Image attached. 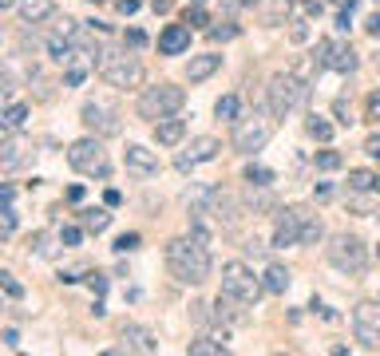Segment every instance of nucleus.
Returning <instances> with one entry per match:
<instances>
[{
  "label": "nucleus",
  "mask_w": 380,
  "mask_h": 356,
  "mask_svg": "<svg viewBox=\"0 0 380 356\" xmlns=\"http://www.w3.org/2000/svg\"><path fill=\"white\" fill-rule=\"evenodd\" d=\"M135 8H139V0H119V12H123V16H131Z\"/></svg>",
  "instance_id": "obj_52"
},
{
  "label": "nucleus",
  "mask_w": 380,
  "mask_h": 356,
  "mask_svg": "<svg viewBox=\"0 0 380 356\" xmlns=\"http://www.w3.org/2000/svg\"><path fill=\"white\" fill-rule=\"evenodd\" d=\"M364 155H372V159H380V135H372V139L364 143Z\"/></svg>",
  "instance_id": "obj_47"
},
{
  "label": "nucleus",
  "mask_w": 380,
  "mask_h": 356,
  "mask_svg": "<svg viewBox=\"0 0 380 356\" xmlns=\"http://www.w3.org/2000/svg\"><path fill=\"white\" fill-rule=\"evenodd\" d=\"M52 12H56L52 0H20V16H24V24H44V20H52Z\"/></svg>",
  "instance_id": "obj_22"
},
{
  "label": "nucleus",
  "mask_w": 380,
  "mask_h": 356,
  "mask_svg": "<svg viewBox=\"0 0 380 356\" xmlns=\"http://www.w3.org/2000/svg\"><path fill=\"white\" fill-rule=\"evenodd\" d=\"M182 103H187V91H182V87L158 83V87H147L139 96L135 111H139V119H147V123H158V119H167V115H178Z\"/></svg>",
  "instance_id": "obj_5"
},
{
  "label": "nucleus",
  "mask_w": 380,
  "mask_h": 356,
  "mask_svg": "<svg viewBox=\"0 0 380 356\" xmlns=\"http://www.w3.org/2000/svg\"><path fill=\"white\" fill-rule=\"evenodd\" d=\"M337 166H341V155H337V151H321V155H317V170H337Z\"/></svg>",
  "instance_id": "obj_35"
},
{
  "label": "nucleus",
  "mask_w": 380,
  "mask_h": 356,
  "mask_svg": "<svg viewBox=\"0 0 380 356\" xmlns=\"http://www.w3.org/2000/svg\"><path fill=\"white\" fill-rule=\"evenodd\" d=\"M377 4H380V0H377Z\"/></svg>",
  "instance_id": "obj_64"
},
{
  "label": "nucleus",
  "mask_w": 380,
  "mask_h": 356,
  "mask_svg": "<svg viewBox=\"0 0 380 356\" xmlns=\"http://www.w3.org/2000/svg\"><path fill=\"white\" fill-rule=\"evenodd\" d=\"M167 269L178 285H206L210 281V249H206V238H198L194 230L182 234V238H171L167 242Z\"/></svg>",
  "instance_id": "obj_1"
},
{
  "label": "nucleus",
  "mask_w": 380,
  "mask_h": 356,
  "mask_svg": "<svg viewBox=\"0 0 380 356\" xmlns=\"http://www.w3.org/2000/svg\"><path fill=\"white\" fill-rule=\"evenodd\" d=\"M95 4H99V0H95Z\"/></svg>",
  "instance_id": "obj_63"
},
{
  "label": "nucleus",
  "mask_w": 380,
  "mask_h": 356,
  "mask_svg": "<svg viewBox=\"0 0 380 356\" xmlns=\"http://www.w3.org/2000/svg\"><path fill=\"white\" fill-rule=\"evenodd\" d=\"M352 337L361 340V348L377 353L380 348V305L377 301H364L352 309Z\"/></svg>",
  "instance_id": "obj_12"
},
{
  "label": "nucleus",
  "mask_w": 380,
  "mask_h": 356,
  "mask_svg": "<svg viewBox=\"0 0 380 356\" xmlns=\"http://www.w3.org/2000/svg\"><path fill=\"white\" fill-rule=\"evenodd\" d=\"M246 182H250V186H273V170L250 162V166H246Z\"/></svg>",
  "instance_id": "obj_28"
},
{
  "label": "nucleus",
  "mask_w": 380,
  "mask_h": 356,
  "mask_svg": "<svg viewBox=\"0 0 380 356\" xmlns=\"http://www.w3.org/2000/svg\"><path fill=\"white\" fill-rule=\"evenodd\" d=\"M237 111H242V99L237 96H222L218 103H214V115H218V119H230V123H234Z\"/></svg>",
  "instance_id": "obj_27"
},
{
  "label": "nucleus",
  "mask_w": 380,
  "mask_h": 356,
  "mask_svg": "<svg viewBox=\"0 0 380 356\" xmlns=\"http://www.w3.org/2000/svg\"><path fill=\"white\" fill-rule=\"evenodd\" d=\"M317 67H329V71H341V76H352L357 71V52L348 48V44H341V40H321L313 52Z\"/></svg>",
  "instance_id": "obj_13"
},
{
  "label": "nucleus",
  "mask_w": 380,
  "mask_h": 356,
  "mask_svg": "<svg viewBox=\"0 0 380 356\" xmlns=\"http://www.w3.org/2000/svg\"><path fill=\"white\" fill-rule=\"evenodd\" d=\"M352 24H348V8H341V16H337V32H348Z\"/></svg>",
  "instance_id": "obj_49"
},
{
  "label": "nucleus",
  "mask_w": 380,
  "mask_h": 356,
  "mask_svg": "<svg viewBox=\"0 0 380 356\" xmlns=\"http://www.w3.org/2000/svg\"><path fill=\"white\" fill-rule=\"evenodd\" d=\"M95 67H99V76H103L111 87H139L142 83L139 56H131L127 48H99Z\"/></svg>",
  "instance_id": "obj_2"
},
{
  "label": "nucleus",
  "mask_w": 380,
  "mask_h": 356,
  "mask_svg": "<svg viewBox=\"0 0 380 356\" xmlns=\"http://www.w3.org/2000/svg\"><path fill=\"white\" fill-rule=\"evenodd\" d=\"M289 40H293V44H305V40H309V28H305V20H293V28H289Z\"/></svg>",
  "instance_id": "obj_41"
},
{
  "label": "nucleus",
  "mask_w": 380,
  "mask_h": 356,
  "mask_svg": "<svg viewBox=\"0 0 380 356\" xmlns=\"http://www.w3.org/2000/svg\"><path fill=\"white\" fill-rule=\"evenodd\" d=\"M79 238H83V230H79V226H63L60 230V242L63 245H79Z\"/></svg>",
  "instance_id": "obj_40"
},
{
  "label": "nucleus",
  "mask_w": 380,
  "mask_h": 356,
  "mask_svg": "<svg viewBox=\"0 0 380 356\" xmlns=\"http://www.w3.org/2000/svg\"><path fill=\"white\" fill-rule=\"evenodd\" d=\"M67 166L79 170V175H92V178H107L111 175V159L103 143H99V135H87V139H76V143L67 146Z\"/></svg>",
  "instance_id": "obj_6"
},
{
  "label": "nucleus",
  "mask_w": 380,
  "mask_h": 356,
  "mask_svg": "<svg viewBox=\"0 0 380 356\" xmlns=\"http://www.w3.org/2000/svg\"><path fill=\"white\" fill-rule=\"evenodd\" d=\"M262 285H266V293H277V297H282V293L289 289V269H282V265H269L266 277H262Z\"/></svg>",
  "instance_id": "obj_25"
},
{
  "label": "nucleus",
  "mask_w": 380,
  "mask_h": 356,
  "mask_svg": "<svg viewBox=\"0 0 380 356\" xmlns=\"http://www.w3.org/2000/svg\"><path fill=\"white\" fill-rule=\"evenodd\" d=\"M127 44H131V48H142V44H147V36H142L139 28H131V32H127Z\"/></svg>",
  "instance_id": "obj_46"
},
{
  "label": "nucleus",
  "mask_w": 380,
  "mask_h": 356,
  "mask_svg": "<svg viewBox=\"0 0 380 356\" xmlns=\"http://www.w3.org/2000/svg\"><path fill=\"white\" fill-rule=\"evenodd\" d=\"M79 119H83V127L92 131V135H99V139H111V135L123 131V115H119V107L107 103V99H87L83 111H79Z\"/></svg>",
  "instance_id": "obj_9"
},
{
  "label": "nucleus",
  "mask_w": 380,
  "mask_h": 356,
  "mask_svg": "<svg viewBox=\"0 0 380 356\" xmlns=\"http://www.w3.org/2000/svg\"><path fill=\"white\" fill-rule=\"evenodd\" d=\"M12 4H20V0H0V12H4V8H12Z\"/></svg>",
  "instance_id": "obj_57"
},
{
  "label": "nucleus",
  "mask_w": 380,
  "mask_h": 356,
  "mask_svg": "<svg viewBox=\"0 0 380 356\" xmlns=\"http://www.w3.org/2000/svg\"><path fill=\"white\" fill-rule=\"evenodd\" d=\"M83 76H87V67L67 64V76H63V83H67V87H79V83H83Z\"/></svg>",
  "instance_id": "obj_39"
},
{
  "label": "nucleus",
  "mask_w": 380,
  "mask_h": 356,
  "mask_svg": "<svg viewBox=\"0 0 380 356\" xmlns=\"http://www.w3.org/2000/svg\"><path fill=\"white\" fill-rule=\"evenodd\" d=\"M325 258H329L332 269H341V274H364V265H368V249H364L361 238H352V234H337L329 245H325Z\"/></svg>",
  "instance_id": "obj_8"
},
{
  "label": "nucleus",
  "mask_w": 380,
  "mask_h": 356,
  "mask_svg": "<svg viewBox=\"0 0 380 356\" xmlns=\"http://www.w3.org/2000/svg\"><path fill=\"white\" fill-rule=\"evenodd\" d=\"M377 254H380V245H377Z\"/></svg>",
  "instance_id": "obj_62"
},
{
  "label": "nucleus",
  "mask_w": 380,
  "mask_h": 356,
  "mask_svg": "<svg viewBox=\"0 0 380 356\" xmlns=\"http://www.w3.org/2000/svg\"><path fill=\"white\" fill-rule=\"evenodd\" d=\"M182 135H187V123L174 119V115H167V119H158L155 123V143L158 146H178L182 143Z\"/></svg>",
  "instance_id": "obj_21"
},
{
  "label": "nucleus",
  "mask_w": 380,
  "mask_h": 356,
  "mask_svg": "<svg viewBox=\"0 0 380 356\" xmlns=\"http://www.w3.org/2000/svg\"><path fill=\"white\" fill-rule=\"evenodd\" d=\"M198 206H206V214H210L222 230H237V222H242V206H237V198L230 194V190H202V194H198Z\"/></svg>",
  "instance_id": "obj_11"
},
{
  "label": "nucleus",
  "mask_w": 380,
  "mask_h": 356,
  "mask_svg": "<svg viewBox=\"0 0 380 356\" xmlns=\"http://www.w3.org/2000/svg\"><path fill=\"white\" fill-rule=\"evenodd\" d=\"M266 99H269V111L273 119H285L289 111H297L301 103L309 99V83L301 80L297 71H277L266 87Z\"/></svg>",
  "instance_id": "obj_3"
},
{
  "label": "nucleus",
  "mask_w": 380,
  "mask_h": 356,
  "mask_svg": "<svg viewBox=\"0 0 380 356\" xmlns=\"http://www.w3.org/2000/svg\"><path fill=\"white\" fill-rule=\"evenodd\" d=\"M218 67H222V56H214V52H206V56H190L187 80H190V83H202V80H210Z\"/></svg>",
  "instance_id": "obj_20"
},
{
  "label": "nucleus",
  "mask_w": 380,
  "mask_h": 356,
  "mask_svg": "<svg viewBox=\"0 0 380 356\" xmlns=\"http://www.w3.org/2000/svg\"><path fill=\"white\" fill-rule=\"evenodd\" d=\"M139 234H119V242H115V254H131V249H139Z\"/></svg>",
  "instance_id": "obj_36"
},
{
  "label": "nucleus",
  "mask_w": 380,
  "mask_h": 356,
  "mask_svg": "<svg viewBox=\"0 0 380 356\" xmlns=\"http://www.w3.org/2000/svg\"><path fill=\"white\" fill-rule=\"evenodd\" d=\"M123 348L127 353L151 356V353H158V340H155V333L142 329V324H123Z\"/></svg>",
  "instance_id": "obj_18"
},
{
  "label": "nucleus",
  "mask_w": 380,
  "mask_h": 356,
  "mask_svg": "<svg viewBox=\"0 0 380 356\" xmlns=\"http://www.w3.org/2000/svg\"><path fill=\"white\" fill-rule=\"evenodd\" d=\"M24 123H28V107H24V103H8V107H0V127L20 131Z\"/></svg>",
  "instance_id": "obj_23"
},
{
  "label": "nucleus",
  "mask_w": 380,
  "mask_h": 356,
  "mask_svg": "<svg viewBox=\"0 0 380 356\" xmlns=\"http://www.w3.org/2000/svg\"><path fill=\"white\" fill-rule=\"evenodd\" d=\"M364 32L372 36V40H380V12H372V16L364 20Z\"/></svg>",
  "instance_id": "obj_44"
},
{
  "label": "nucleus",
  "mask_w": 380,
  "mask_h": 356,
  "mask_svg": "<svg viewBox=\"0 0 380 356\" xmlns=\"http://www.w3.org/2000/svg\"><path fill=\"white\" fill-rule=\"evenodd\" d=\"M0 289L8 293L12 301H20V297H24V285H20V281H16L12 274H4V269H0Z\"/></svg>",
  "instance_id": "obj_33"
},
{
  "label": "nucleus",
  "mask_w": 380,
  "mask_h": 356,
  "mask_svg": "<svg viewBox=\"0 0 380 356\" xmlns=\"http://www.w3.org/2000/svg\"><path fill=\"white\" fill-rule=\"evenodd\" d=\"M348 186H352V190H372V186H377V175H368V170H348Z\"/></svg>",
  "instance_id": "obj_32"
},
{
  "label": "nucleus",
  "mask_w": 380,
  "mask_h": 356,
  "mask_svg": "<svg viewBox=\"0 0 380 356\" xmlns=\"http://www.w3.org/2000/svg\"><path fill=\"white\" fill-rule=\"evenodd\" d=\"M246 254H253V258H262V254H266V245H262V242H246Z\"/></svg>",
  "instance_id": "obj_53"
},
{
  "label": "nucleus",
  "mask_w": 380,
  "mask_h": 356,
  "mask_svg": "<svg viewBox=\"0 0 380 356\" xmlns=\"http://www.w3.org/2000/svg\"><path fill=\"white\" fill-rule=\"evenodd\" d=\"M190 48V24H167L158 36V52L162 56H182Z\"/></svg>",
  "instance_id": "obj_19"
},
{
  "label": "nucleus",
  "mask_w": 380,
  "mask_h": 356,
  "mask_svg": "<svg viewBox=\"0 0 380 356\" xmlns=\"http://www.w3.org/2000/svg\"><path fill=\"white\" fill-rule=\"evenodd\" d=\"M32 249H36V254H52V245H48V234H36V238H32Z\"/></svg>",
  "instance_id": "obj_45"
},
{
  "label": "nucleus",
  "mask_w": 380,
  "mask_h": 356,
  "mask_svg": "<svg viewBox=\"0 0 380 356\" xmlns=\"http://www.w3.org/2000/svg\"><path fill=\"white\" fill-rule=\"evenodd\" d=\"M103 202H107V206H119V202H123V194H119V190H107V194H103Z\"/></svg>",
  "instance_id": "obj_54"
},
{
  "label": "nucleus",
  "mask_w": 380,
  "mask_h": 356,
  "mask_svg": "<svg viewBox=\"0 0 380 356\" xmlns=\"http://www.w3.org/2000/svg\"><path fill=\"white\" fill-rule=\"evenodd\" d=\"M32 159H36V146H32L28 135L12 131L0 143V170H24V166H32Z\"/></svg>",
  "instance_id": "obj_14"
},
{
  "label": "nucleus",
  "mask_w": 380,
  "mask_h": 356,
  "mask_svg": "<svg viewBox=\"0 0 380 356\" xmlns=\"http://www.w3.org/2000/svg\"><path fill=\"white\" fill-rule=\"evenodd\" d=\"M187 24H190V28H206V24H210V16H206V8H202V4L187 8Z\"/></svg>",
  "instance_id": "obj_34"
},
{
  "label": "nucleus",
  "mask_w": 380,
  "mask_h": 356,
  "mask_svg": "<svg viewBox=\"0 0 380 356\" xmlns=\"http://www.w3.org/2000/svg\"><path fill=\"white\" fill-rule=\"evenodd\" d=\"M237 4H257V0H237Z\"/></svg>",
  "instance_id": "obj_58"
},
{
  "label": "nucleus",
  "mask_w": 380,
  "mask_h": 356,
  "mask_svg": "<svg viewBox=\"0 0 380 356\" xmlns=\"http://www.w3.org/2000/svg\"><path fill=\"white\" fill-rule=\"evenodd\" d=\"M194 4H206V0H194Z\"/></svg>",
  "instance_id": "obj_60"
},
{
  "label": "nucleus",
  "mask_w": 380,
  "mask_h": 356,
  "mask_svg": "<svg viewBox=\"0 0 380 356\" xmlns=\"http://www.w3.org/2000/svg\"><path fill=\"white\" fill-rule=\"evenodd\" d=\"M364 119H368V123H380V91L368 96V103H364Z\"/></svg>",
  "instance_id": "obj_37"
},
{
  "label": "nucleus",
  "mask_w": 380,
  "mask_h": 356,
  "mask_svg": "<svg viewBox=\"0 0 380 356\" xmlns=\"http://www.w3.org/2000/svg\"><path fill=\"white\" fill-rule=\"evenodd\" d=\"M187 353H190V356H222V353H226V340H218V337H198V340H190Z\"/></svg>",
  "instance_id": "obj_26"
},
{
  "label": "nucleus",
  "mask_w": 380,
  "mask_h": 356,
  "mask_svg": "<svg viewBox=\"0 0 380 356\" xmlns=\"http://www.w3.org/2000/svg\"><path fill=\"white\" fill-rule=\"evenodd\" d=\"M337 115H341V123H345V127L352 123V119H348V103H345V99H337Z\"/></svg>",
  "instance_id": "obj_50"
},
{
  "label": "nucleus",
  "mask_w": 380,
  "mask_h": 356,
  "mask_svg": "<svg viewBox=\"0 0 380 356\" xmlns=\"http://www.w3.org/2000/svg\"><path fill=\"white\" fill-rule=\"evenodd\" d=\"M250 206H253V214L269 210V206H273V190H269V186H250Z\"/></svg>",
  "instance_id": "obj_29"
},
{
  "label": "nucleus",
  "mask_w": 380,
  "mask_h": 356,
  "mask_svg": "<svg viewBox=\"0 0 380 356\" xmlns=\"http://www.w3.org/2000/svg\"><path fill=\"white\" fill-rule=\"evenodd\" d=\"M305 131L313 135L317 143H329V139H332V123H325V119H317V115L309 119V123H305Z\"/></svg>",
  "instance_id": "obj_30"
},
{
  "label": "nucleus",
  "mask_w": 380,
  "mask_h": 356,
  "mask_svg": "<svg viewBox=\"0 0 380 356\" xmlns=\"http://www.w3.org/2000/svg\"><path fill=\"white\" fill-rule=\"evenodd\" d=\"M12 186H8V182H0V206H12Z\"/></svg>",
  "instance_id": "obj_48"
},
{
  "label": "nucleus",
  "mask_w": 380,
  "mask_h": 356,
  "mask_svg": "<svg viewBox=\"0 0 380 356\" xmlns=\"http://www.w3.org/2000/svg\"><path fill=\"white\" fill-rule=\"evenodd\" d=\"M151 8L155 12H171V0H151Z\"/></svg>",
  "instance_id": "obj_55"
},
{
  "label": "nucleus",
  "mask_w": 380,
  "mask_h": 356,
  "mask_svg": "<svg viewBox=\"0 0 380 356\" xmlns=\"http://www.w3.org/2000/svg\"><path fill=\"white\" fill-rule=\"evenodd\" d=\"M123 166H127V175H135V178H155L158 175V155L147 151L142 143H131L127 155H123Z\"/></svg>",
  "instance_id": "obj_15"
},
{
  "label": "nucleus",
  "mask_w": 380,
  "mask_h": 356,
  "mask_svg": "<svg viewBox=\"0 0 380 356\" xmlns=\"http://www.w3.org/2000/svg\"><path fill=\"white\" fill-rule=\"evenodd\" d=\"M321 234H325V226H321V218H309V222H305V230H301V245H317L321 242Z\"/></svg>",
  "instance_id": "obj_31"
},
{
  "label": "nucleus",
  "mask_w": 380,
  "mask_h": 356,
  "mask_svg": "<svg viewBox=\"0 0 380 356\" xmlns=\"http://www.w3.org/2000/svg\"><path fill=\"white\" fill-rule=\"evenodd\" d=\"M372 190H380V178H377V186H372Z\"/></svg>",
  "instance_id": "obj_59"
},
{
  "label": "nucleus",
  "mask_w": 380,
  "mask_h": 356,
  "mask_svg": "<svg viewBox=\"0 0 380 356\" xmlns=\"http://www.w3.org/2000/svg\"><path fill=\"white\" fill-rule=\"evenodd\" d=\"M377 67H380V56H377Z\"/></svg>",
  "instance_id": "obj_61"
},
{
  "label": "nucleus",
  "mask_w": 380,
  "mask_h": 356,
  "mask_svg": "<svg viewBox=\"0 0 380 356\" xmlns=\"http://www.w3.org/2000/svg\"><path fill=\"white\" fill-rule=\"evenodd\" d=\"M87 285H92L95 297H103V293H107V277H103V274H87Z\"/></svg>",
  "instance_id": "obj_43"
},
{
  "label": "nucleus",
  "mask_w": 380,
  "mask_h": 356,
  "mask_svg": "<svg viewBox=\"0 0 380 356\" xmlns=\"http://www.w3.org/2000/svg\"><path fill=\"white\" fill-rule=\"evenodd\" d=\"M237 24H222V28H210V40H234Z\"/></svg>",
  "instance_id": "obj_42"
},
{
  "label": "nucleus",
  "mask_w": 380,
  "mask_h": 356,
  "mask_svg": "<svg viewBox=\"0 0 380 356\" xmlns=\"http://www.w3.org/2000/svg\"><path fill=\"white\" fill-rule=\"evenodd\" d=\"M222 293H230V297L246 301V305H257L266 285H262V277H253V269L246 261H226L222 265Z\"/></svg>",
  "instance_id": "obj_7"
},
{
  "label": "nucleus",
  "mask_w": 380,
  "mask_h": 356,
  "mask_svg": "<svg viewBox=\"0 0 380 356\" xmlns=\"http://www.w3.org/2000/svg\"><path fill=\"white\" fill-rule=\"evenodd\" d=\"M332 4H341V8H348V12L357 8V0H332Z\"/></svg>",
  "instance_id": "obj_56"
},
{
  "label": "nucleus",
  "mask_w": 380,
  "mask_h": 356,
  "mask_svg": "<svg viewBox=\"0 0 380 356\" xmlns=\"http://www.w3.org/2000/svg\"><path fill=\"white\" fill-rule=\"evenodd\" d=\"M4 344H8V348H20V333H16V329H8V333H4Z\"/></svg>",
  "instance_id": "obj_51"
},
{
  "label": "nucleus",
  "mask_w": 380,
  "mask_h": 356,
  "mask_svg": "<svg viewBox=\"0 0 380 356\" xmlns=\"http://www.w3.org/2000/svg\"><path fill=\"white\" fill-rule=\"evenodd\" d=\"M250 309L246 301H237V297H230V293H218V305H214V317L226 324H250Z\"/></svg>",
  "instance_id": "obj_17"
},
{
  "label": "nucleus",
  "mask_w": 380,
  "mask_h": 356,
  "mask_svg": "<svg viewBox=\"0 0 380 356\" xmlns=\"http://www.w3.org/2000/svg\"><path fill=\"white\" fill-rule=\"evenodd\" d=\"M269 139H273V111H253L246 119H234L230 143H234L237 155H257Z\"/></svg>",
  "instance_id": "obj_4"
},
{
  "label": "nucleus",
  "mask_w": 380,
  "mask_h": 356,
  "mask_svg": "<svg viewBox=\"0 0 380 356\" xmlns=\"http://www.w3.org/2000/svg\"><path fill=\"white\" fill-rule=\"evenodd\" d=\"M222 146H218V139H210V135H202V139H194V143L174 159V166L178 170H190V166H198V162H210L214 155H218Z\"/></svg>",
  "instance_id": "obj_16"
},
{
  "label": "nucleus",
  "mask_w": 380,
  "mask_h": 356,
  "mask_svg": "<svg viewBox=\"0 0 380 356\" xmlns=\"http://www.w3.org/2000/svg\"><path fill=\"white\" fill-rule=\"evenodd\" d=\"M79 222H83V230H92V234H103L111 226V214L99 210V206H87V210H79Z\"/></svg>",
  "instance_id": "obj_24"
},
{
  "label": "nucleus",
  "mask_w": 380,
  "mask_h": 356,
  "mask_svg": "<svg viewBox=\"0 0 380 356\" xmlns=\"http://www.w3.org/2000/svg\"><path fill=\"white\" fill-rule=\"evenodd\" d=\"M12 76H8V71H0V107H8V99H12Z\"/></svg>",
  "instance_id": "obj_38"
},
{
  "label": "nucleus",
  "mask_w": 380,
  "mask_h": 356,
  "mask_svg": "<svg viewBox=\"0 0 380 356\" xmlns=\"http://www.w3.org/2000/svg\"><path fill=\"white\" fill-rule=\"evenodd\" d=\"M309 218H313L309 206H285V210H277V218H273V245L277 249L301 245V230H305Z\"/></svg>",
  "instance_id": "obj_10"
}]
</instances>
